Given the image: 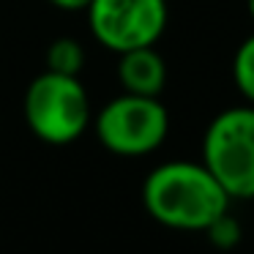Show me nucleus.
Returning a JSON list of instances; mask_svg holds the SVG:
<instances>
[{"instance_id": "39448f33", "label": "nucleus", "mask_w": 254, "mask_h": 254, "mask_svg": "<svg viewBox=\"0 0 254 254\" xmlns=\"http://www.w3.org/2000/svg\"><path fill=\"white\" fill-rule=\"evenodd\" d=\"M85 14L93 39L115 55L156 47L170 19L167 0H93Z\"/></svg>"}, {"instance_id": "423d86ee", "label": "nucleus", "mask_w": 254, "mask_h": 254, "mask_svg": "<svg viewBox=\"0 0 254 254\" xmlns=\"http://www.w3.org/2000/svg\"><path fill=\"white\" fill-rule=\"evenodd\" d=\"M118 79L123 93L161 96L167 85V63L156 47H139L118 55Z\"/></svg>"}, {"instance_id": "1a4fd4ad", "label": "nucleus", "mask_w": 254, "mask_h": 254, "mask_svg": "<svg viewBox=\"0 0 254 254\" xmlns=\"http://www.w3.org/2000/svg\"><path fill=\"white\" fill-rule=\"evenodd\" d=\"M205 232L210 235V243L219 246V249H230V246H235V243L241 241V224L230 216V210H227L221 219H216Z\"/></svg>"}, {"instance_id": "f257e3e1", "label": "nucleus", "mask_w": 254, "mask_h": 254, "mask_svg": "<svg viewBox=\"0 0 254 254\" xmlns=\"http://www.w3.org/2000/svg\"><path fill=\"white\" fill-rule=\"evenodd\" d=\"M230 194L202 161H164L142 181V205L148 216L170 230L205 232L230 210Z\"/></svg>"}, {"instance_id": "9b49d317", "label": "nucleus", "mask_w": 254, "mask_h": 254, "mask_svg": "<svg viewBox=\"0 0 254 254\" xmlns=\"http://www.w3.org/2000/svg\"><path fill=\"white\" fill-rule=\"evenodd\" d=\"M246 8H249V17H252V22H254V0H246Z\"/></svg>"}, {"instance_id": "7ed1b4c3", "label": "nucleus", "mask_w": 254, "mask_h": 254, "mask_svg": "<svg viewBox=\"0 0 254 254\" xmlns=\"http://www.w3.org/2000/svg\"><path fill=\"white\" fill-rule=\"evenodd\" d=\"M199 161L230 199H254V104L227 107L208 123Z\"/></svg>"}, {"instance_id": "9d476101", "label": "nucleus", "mask_w": 254, "mask_h": 254, "mask_svg": "<svg viewBox=\"0 0 254 254\" xmlns=\"http://www.w3.org/2000/svg\"><path fill=\"white\" fill-rule=\"evenodd\" d=\"M55 8H61V11H68V14H77V11H88V6L93 3V0H50Z\"/></svg>"}, {"instance_id": "0eeeda50", "label": "nucleus", "mask_w": 254, "mask_h": 254, "mask_svg": "<svg viewBox=\"0 0 254 254\" xmlns=\"http://www.w3.org/2000/svg\"><path fill=\"white\" fill-rule=\"evenodd\" d=\"M85 68V47L77 39H55L47 47V71L55 74H68V77H79Z\"/></svg>"}, {"instance_id": "20e7f679", "label": "nucleus", "mask_w": 254, "mask_h": 254, "mask_svg": "<svg viewBox=\"0 0 254 254\" xmlns=\"http://www.w3.org/2000/svg\"><path fill=\"white\" fill-rule=\"evenodd\" d=\"M90 126L104 150L123 159H139L164 145L170 134V112L159 96L121 93L96 112Z\"/></svg>"}, {"instance_id": "6e6552de", "label": "nucleus", "mask_w": 254, "mask_h": 254, "mask_svg": "<svg viewBox=\"0 0 254 254\" xmlns=\"http://www.w3.org/2000/svg\"><path fill=\"white\" fill-rule=\"evenodd\" d=\"M232 82L246 104H254V33L238 44L232 55Z\"/></svg>"}, {"instance_id": "f03ea898", "label": "nucleus", "mask_w": 254, "mask_h": 254, "mask_svg": "<svg viewBox=\"0 0 254 254\" xmlns=\"http://www.w3.org/2000/svg\"><path fill=\"white\" fill-rule=\"evenodd\" d=\"M22 115L36 139L47 145H71L90 128L93 107L79 77L44 68L25 90Z\"/></svg>"}]
</instances>
